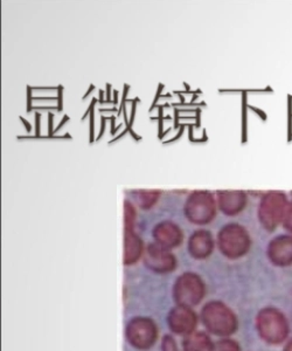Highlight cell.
I'll return each mask as SVG.
<instances>
[{
	"label": "cell",
	"mask_w": 292,
	"mask_h": 351,
	"mask_svg": "<svg viewBox=\"0 0 292 351\" xmlns=\"http://www.w3.org/2000/svg\"><path fill=\"white\" fill-rule=\"evenodd\" d=\"M288 196L283 191H269L261 198L257 218L267 231H275L283 223L288 208Z\"/></svg>",
	"instance_id": "6da1fadb"
},
{
	"label": "cell",
	"mask_w": 292,
	"mask_h": 351,
	"mask_svg": "<svg viewBox=\"0 0 292 351\" xmlns=\"http://www.w3.org/2000/svg\"><path fill=\"white\" fill-rule=\"evenodd\" d=\"M219 250L229 259H239L250 250L252 239L247 228L240 223H232L222 228L217 234Z\"/></svg>",
	"instance_id": "7a4b0ae2"
},
{
	"label": "cell",
	"mask_w": 292,
	"mask_h": 351,
	"mask_svg": "<svg viewBox=\"0 0 292 351\" xmlns=\"http://www.w3.org/2000/svg\"><path fill=\"white\" fill-rule=\"evenodd\" d=\"M256 328L261 337L270 344H280L288 339V319L276 308H265L257 315Z\"/></svg>",
	"instance_id": "3957f363"
},
{
	"label": "cell",
	"mask_w": 292,
	"mask_h": 351,
	"mask_svg": "<svg viewBox=\"0 0 292 351\" xmlns=\"http://www.w3.org/2000/svg\"><path fill=\"white\" fill-rule=\"evenodd\" d=\"M201 316L206 328L215 335H232L237 329V316L226 304L221 302L206 304Z\"/></svg>",
	"instance_id": "277c9868"
},
{
	"label": "cell",
	"mask_w": 292,
	"mask_h": 351,
	"mask_svg": "<svg viewBox=\"0 0 292 351\" xmlns=\"http://www.w3.org/2000/svg\"><path fill=\"white\" fill-rule=\"evenodd\" d=\"M185 216L191 223L206 225L216 215V202L209 191H193L185 203Z\"/></svg>",
	"instance_id": "5b68a950"
},
{
	"label": "cell",
	"mask_w": 292,
	"mask_h": 351,
	"mask_svg": "<svg viewBox=\"0 0 292 351\" xmlns=\"http://www.w3.org/2000/svg\"><path fill=\"white\" fill-rule=\"evenodd\" d=\"M204 282L193 273H185L174 285L173 295L178 306L188 308L196 306L204 298Z\"/></svg>",
	"instance_id": "8992f818"
},
{
	"label": "cell",
	"mask_w": 292,
	"mask_h": 351,
	"mask_svg": "<svg viewBox=\"0 0 292 351\" xmlns=\"http://www.w3.org/2000/svg\"><path fill=\"white\" fill-rule=\"evenodd\" d=\"M127 337L133 347L148 349L156 342L157 328L151 319L138 317L129 324Z\"/></svg>",
	"instance_id": "52a82bcc"
},
{
	"label": "cell",
	"mask_w": 292,
	"mask_h": 351,
	"mask_svg": "<svg viewBox=\"0 0 292 351\" xmlns=\"http://www.w3.org/2000/svg\"><path fill=\"white\" fill-rule=\"evenodd\" d=\"M144 263L157 273H168L176 268V259L168 250L158 243H150L145 252Z\"/></svg>",
	"instance_id": "ba28073f"
},
{
	"label": "cell",
	"mask_w": 292,
	"mask_h": 351,
	"mask_svg": "<svg viewBox=\"0 0 292 351\" xmlns=\"http://www.w3.org/2000/svg\"><path fill=\"white\" fill-rule=\"evenodd\" d=\"M267 254L270 261L278 267L292 265V234H282L269 243Z\"/></svg>",
	"instance_id": "9c48e42d"
},
{
	"label": "cell",
	"mask_w": 292,
	"mask_h": 351,
	"mask_svg": "<svg viewBox=\"0 0 292 351\" xmlns=\"http://www.w3.org/2000/svg\"><path fill=\"white\" fill-rule=\"evenodd\" d=\"M217 205L226 216L240 215L248 204V196L244 191H217Z\"/></svg>",
	"instance_id": "30bf717a"
},
{
	"label": "cell",
	"mask_w": 292,
	"mask_h": 351,
	"mask_svg": "<svg viewBox=\"0 0 292 351\" xmlns=\"http://www.w3.org/2000/svg\"><path fill=\"white\" fill-rule=\"evenodd\" d=\"M168 324L178 335H189L196 328V316L189 308L178 306L170 313Z\"/></svg>",
	"instance_id": "8fae6325"
},
{
	"label": "cell",
	"mask_w": 292,
	"mask_h": 351,
	"mask_svg": "<svg viewBox=\"0 0 292 351\" xmlns=\"http://www.w3.org/2000/svg\"><path fill=\"white\" fill-rule=\"evenodd\" d=\"M153 237L159 246L171 250L181 245L184 234L176 223L166 220L153 228Z\"/></svg>",
	"instance_id": "7c38bea8"
},
{
	"label": "cell",
	"mask_w": 292,
	"mask_h": 351,
	"mask_svg": "<svg viewBox=\"0 0 292 351\" xmlns=\"http://www.w3.org/2000/svg\"><path fill=\"white\" fill-rule=\"evenodd\" d=\"M214 248L212 233L206 230L194 232L188 241V251L196 259H204L212 254Z\"/></svg>",
	"instance_id": "4fadbf2b"
},
{
	"label": "cell",
	"mask_w": 292,
	"mask_h": 351,
	"mask_svg": "<svg viewBox=\"0 0 292 351\" xmlns=\"http://www.w3.org/2000/svg\"><path fill=\"white\" fill-rule=\"evenodd\" d=\"M143 241L133 233V228H124V265H133L143 254Z\"/></svg>",
	"instance_id": "5bb4252c"
},
{
	"label": "cell",
	"mask_w": 292,
	"mask_h": 351,
	"mask_svg": "<svg viewBox=\"0 0 292 351\" xmlns=\"http://www.w3.org/2000/svg\"><path fill=\"white\" fill-rule=\"evenodd\" d=\"M214 346L204 332H191L184 341V351H213Z\"/></svg>",
	"instance_id": "9a60e30c"
},
{
	"label": "cell",
	"mask_w": 292,
	"mask_h": 351,
	"mask_svg": "<svg viewBox=\"0 0 292 351\" xmlns=\"http://www.w3.org/2000/svg\"><path fill=\"white\" fill-rule=\"evenodd\" d=\"M159 190H150V191H144V190H140L133 193L136 203L140 205V208L143 210H148V208H152L153 205L157 203V200L160 196Z\"/></svg>",
	"instance_id": "2e32d148"
},
{
	"label": "cell",
	"mask_w": 292,
	"mask_h": 351,
	"mask_svg": "<svg viewBox=\"0 0 292 351\" xmlns=\"http://www.w3.org/2000/svg\"><path fill=\"white\" fill-rule=\"evenodd\" d=\"M213 351H241L240 346L232 339H222L214 346Z\"/></svg>",
	"instance_id": "e0dca14e"
},
{
	"label": "cell",
	"mask_w": 292,
	"mask_h": 351,
	"mask_svg": "<svg viewBox=\"0 0 292 351\" xmlns=\"http://www.w3.org/2000/svg\"><path fill=\"white\" fill-rule=\"evenodd\" d=\"M282 226L284 228L285 231L289 232V234H292V200L289 203Z\"/></svg>",
	"instance_id": "ac0fdd59"
},
{
	"label": "cell",
	"mask_w": 292,
	"mask_h": 351,
	"mask_svg": "<svg viewBox=\"0 0 292 351\" xmlns=\"http://www.w3.org/2000/svg\"><path fill=\"white\" fill-rule=\"evenodd\" d=\"M161 347H163V351H178L174 339L171 336H165Z\"/></svg>",
	"instance_id": "d6986e66"
},
{
	"label": "cell",
	"mask_w": 292,
	"mask_h": 351,
	"mask_svg": "<svg viewBox=\"0 0 292 351\" xmlns=\"http://www.w3.org/2000/svg\"><path fill=\"white\" fill-rule=\"evenodd\" d=\"M96 104V100L94 99L92 100V104H90V142H94V112H92V108H94V106Z\"/></svg>",
	"instance_id": "ffe728a7"
},
{
	"label": "cell",
	"mask_w": 292,
	"mask_h": 351,
	"mask_svg": "<svg viewBox=\"0 0 292 351\" xmlns=\"http://www.w3.org/2000/svg\"><path fill=\"white\" fill-rule=\"evenodd\" d=\"M57 110L59 112H62V107H64V104H62V92H64V87L62 86H59L57 87Z\"/></svg>",
	"instance_id": "44dd1931"
},
{
	"label": "cell",
	"mask_w": 292,
	"mask_h": 351,
	"mask_svg": "<svg viewBox=\"0 0 292 351\" xmlns=\"http://www.w3.org/2000/svg\"><path fill=\"white\" fill-rule=\"evenodd\" d=\"M163 122H164V115H163V106L159 107V138L163 136Z\"/></svg>",
	"instance_id": "7402d4cb"
},
{
	"label": "cell",
	"mask_w": 292,
	"mask_h": 351,
	"mask_svg": "<svg viewBox=\"0 0 292 351\" xmlns=\"http://www.w3.org/2000/svg\"><path fill=\"white\" fill-rule=\"evenodd\" d=\"M161 88H163V84H160L159 88H158V92H157L156 97H155L152 106H151V109H150V112H152L153 108H155V106L157 104V101L159 100L160 93H161Z\"/></svg>",
	"instance_id": "603a6c76"
},
{
	"label": "cell",
	"mask_w": 292,
	"mask_h": 351,
	"mask_svg": "<svg viewBox=\"0 0 292 351\" xmlns=\"http://www.w3.org/2000/svg\"><path fill=\"white\" fill-rule=\"evenodd\" d=\"M53 117H54V115H53L52 112H49V136L53 135Z\"/></svg>",
	"instance_id": "cb8c5ba5"
},
{
	"label": "cell",
	"mask_w": 292,
	"mask_h": 351,
	"mask_svg": "<svg viewBox=\"0 0 292 351\" xmlns=\"http://www.w3.org/2000/svg\"><path fill=\"white\" fill-rule=\"evenodd\" d=\"M31 92H32V89H31V87H28V112L32 110V108H31V104H32V95H31Z\"/></svg>",
	"instance_id": "d4e9b609"
},
{
	"label": "cell",
	"mask_w": 292,
	"mask_h": 351,
	"mask_svg": "<svg viewBox=\"0 0 292 351\" xmlns=\"http://www.w3.org/2000/svg\"><path fill=\"white\" fill-rule=\"evenodd\" d=\"M110 92H111V84H107V101L108 102H110L111 101V94H110Z\"/></svg>",
	"instance_id": "484cf974"
},
{
	"label": "cell",
	"mask_w": 292,
	"mask_h": 351,
	"mask_svg": "<svg viewBox=\"0 0 292 351\" xmlns=\"http://www.w3.org/2000/svg\"><path fill=\"white\" fill-rule=\"evenodd\" d=\"M21 122L26 125V129H27L28 132H31V130H32V125H31V123L29 122H27V121L25 120L24 117H21Z\"/></svg>",
	"instance_id": "4316f807"
},
{
	"label": "cell",
	"mask_w": 292,
	"mask_h": 351,
	"mask_svg": "<svg viewBox=\"0 0 292 351\" xmlns=\"http://www.w3.org/2000/svg\"><path fill=\"white\" fill-rule=\"evenodd\" d=\"M105 119L103 117V119H102V128H101L100 135H98V137H97V140H100L101 137H102V135H103V132H105Z\"/></svg>",
	"instance_id": "83f0119b"
},
{
	"label": "cell",
	"mask_w": 292,
	"mask_h": 351,
	"mask_svg": "<svg viewBox=\"0 0 292 351\" xmlns=\"http://www.w3.org/2000/svg\"><path fill=\"white\" fill-rule=\"evenodd\" d=\"M40 125V114H36V134L39 135V127Z\"/></svg>",
	"instance_id": "f1b7e54d"
},
{
	"label": "cell",
	"mask_w": 292,
	"mask_h": 351,
	"mask_svg": "<svg viewBox=\"0 0 292 351\" xmlns=\"http://www.w3.org/2000/svg\"><path fill=\"white\" fill-rule=\"evenodd\" d=\"M116 128H115V116H111V134H115Z\"/></svg>",
	"instance_id": "f546056e"
},
{
	"label": "cell",
	"mask_w": 292,
	"mask_h": 351,
	"mask_svg": "<svg viewBox=\"0 0 292 351\" xmlns=\"http://www.w3.org/2000/svg\"><path fill=\"white\" fill-rule=\"evenodd\" d=\"M67 121H68V116L66 115L64 117V121H62V122H60V124H59V127H57V129H56V130H59V129L62 128V125H64V124L66 123Z\"/></svg>",
	"instance_id": "4dcf8cb0"
},
{
	"label": "cell",
	"mask_w": 292,
	"mask_h": 351,
	"mask_svg": "<svg viewBox=\"0 0 292 351\" xmlns=\"http://www.w3.org/2000/svg\"><path fill=\"white\" fill-rule=\"evenodd\" d=\"M284 351H292V339L289 341L288 344L285 346Z\"/></svg>",
	"instance_id": "1f68e13d"
},
{
	"label": "cell",
	"mask_w": 292,
	"mask_h": 351,
	"mask_svg": "<svg viewBox=\"0 0 292 351\" xmlns=\"http://www.w3.org/2000/svg\"><path fill=\"white\" fill-rule=\"evenodd\" d=\"M114 96H115V99H114V104H117V102H118V93L115 90V93H114Z\"/></svg>",
	"instance_id": "d6a6232c"
},
{
	"label": "cell",
	"mask_w": 292,
	"mask_h": 351,
	"mask_svg": "<svg viewBox=\"0 0 292 351\" xmlns=\"http://www.w3.org/2000/svg\"><path fill=\"white\" fill-rule=\"evenodd\" d=\"M92 88H94V84H90V88H89L88 92H87V94H85V95H84V99H85V97H87V96H88L89 93L92 92Z\"/></svg>",
	"instance_id": "836d02e7"
},
{
	"label": "cell",
	"mask_w": 292,
	"mask_h": 351,
	"mask_svg": "<svg viewBox=\"0 0 292 351\" xmlns=\"http://www.w3.org/2000/svg\"><path fill=\"white\" fill-rule=\"evenodd\" d=\"M291 196H292V192H291Z\"/></svg>",
	"instance_id": "e575fe53"
}]
</instances>
